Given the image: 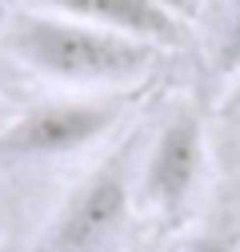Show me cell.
I'll return each instance as SVG.
<instances>
[{"mask_svg": "<svg viewBox=\"0 0 240 252\" xmlns=\"http://www.w3.org/2000/svg\"><path fill=\"white\" fill-rule=\"evenodd\" d=\"M4 48L36 76L68 88H120L152 72L164 48L72 20L44 8H20L4 24Z\"/></svg>", "mask_w": 240, "mask_h": 252, "instance_id": "obj_1", "label": "cell"}, {"mask_svg": "<svg viewBox=\"0 0 240 252\" xmlns=\"http://www.w3.org/2000/svg\"><path fill=\"white\" fill-rule=\"evenodd\" d=\"M132 140L88 172L36 236L32 252H120L136 212Z\"/></svg>", "mask_w": 240, "mask_h": 252, "instance_id": "obj_2", "label": "cell"}, {"mask_svg": "<svg viewBox=\"0 0 240 252\" xmlns=\"http://www.w3.org/2000/svg\"><path fill=\"white\" fill-rule=\"evenodd\" d=\"M116 100H88V96H64L24 108L0 128V164H28V160H56L72 156L88 144L104 140L116 120Z\"/></svg>", "mask_w": 240, "mask_h": 252, "instance_id": "obj_3", "label": "cell"}, {"mask_svg": "<svg viewBox=\"0 0 240 252\" xmlns=\"http://www.w3.org/2000/svg\"><path fill=\"white\" fill-rule=\"evenodd\" d=\"M204 172V124L196 108H176L152 136L136 168V208L152 216H180Z\"/></svg>", "mask_w": 240, "mask_h": 252, "instance_id": "obj_4", "label": "cell"}, {"mask_svg": "<svg viewBox=\"0 0 240 252\" xmlns=\"http://www.w3.org/2000/svg\"><path fill=\"white\" fill-rule=\"evenodd\" d=\"M28 8L60 12L72 20H88L96 28H112L136 40H148L156 48H180L184 44V20L164 0H20Z\"/></svg>", "mask_w": 240, "mask_h": 252, "instance_id": "obj_5", "label": "cell"}, {"mask_svg": "<svg viewBox=\"0 0 240 252\" xmlns=\"http://www.w3.org/2000/svg\"><path fill=\"white\" fill-rule=\"evenodd\" d=\"M212 68H216V76H224V80L240 72V0H236V8H232V16H228V24H224L220 40H216Z\"/></svg>", "mask_w": 240, "mask_h": 252, "instance_id": "obj_6", "label": "cell"}, {"mask_svg": "<svg viewBox=\"0 0 240 252\" xmlns=\"http://www.w3.org/2000/svg\"><path fill=\"white\" fill-rule=\"evenodd\" d=\"M184 252H236V228H228V224L204 228L196 240H188Z\"/></svg>", "mask_w": 240, "mask_h": 252, "instance_id": "obj_7", "label": "cell"}]
</instances>
